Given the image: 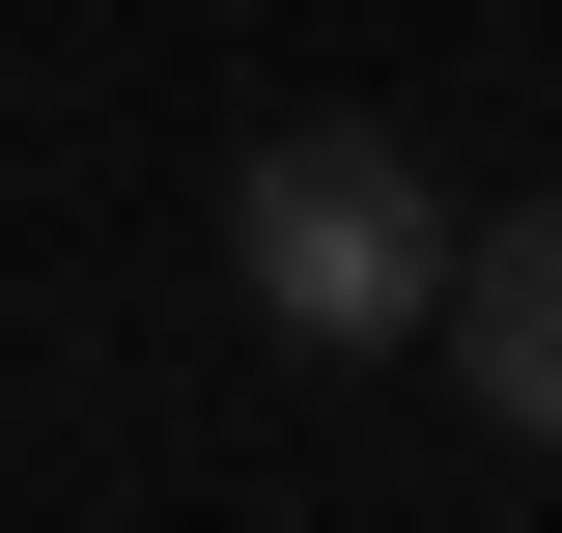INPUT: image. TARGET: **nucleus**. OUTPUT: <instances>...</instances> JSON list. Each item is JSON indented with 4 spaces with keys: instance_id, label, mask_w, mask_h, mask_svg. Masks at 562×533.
Here are the masks:
<instances>
[{
    "instance_id": "obj_2",
    "label": "nucleus",
    "mask_w": 562,
    "mask_h": 533,
    "mask_svg": "<svg viewBox=\"0 0 562 533\" xmlns=\"http://www.w3.org/2000/svg\"><path fill=\"white\" fill-rule=\"evenodd\" d=\"M450 365H479V421H506V450H562V197L450 253Z\"/></svg>"
},
{
    "instance_id": "obj_1",
    "label": "nucleus",
    "mask_w": 562,
    "mask_h": 533,
    "mask_svg": "<svg viewBox=\"0 0 562 533\" xmlns=\"http://www.w3.org/2000/svg\"><path fill=\"white\" fill-rule=\"evenodd\" d=\"M450 253H479V225L422 197V140H394V113H281L254 169H225V281H254V337H310V365L450 337Z\"/></svg>"
}]
</instances>
